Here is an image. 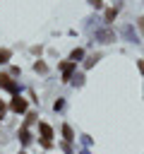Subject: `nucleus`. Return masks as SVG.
I'll return each instance as SVG.
<instances>
[{
	"label": "nucleus",
	"mask_w": 144,
	"mask_h": 154,
	"mask_svg": "<svg viewBox=\"0 0 144 154\" xmlns=\"http://www.w3.org/2000/svg\"><path fill=\"white\" fill-rule=\"evenodd\" d=\"M0 87H5L7 91H17V87H14V82L7 77V75H0Z\"/></svg>",
	"instance_id": "1"
},
{
	"label": "nucleus",
	"mask_w": 144,
	"mask_h": 154,
	"mask_svg": "<svg viewBox=\"0 0 144 154\" xmlns=\"http://www.w3.org/2000/svg\"><path fill=\"white\" fill-rule=\"evenodd\" d=\"M12 111H17V113H22V111H26V101L17 96V99L12 101Z\"/></svg>",
	"instance_id": "2"
},
{
	"label": "nucleus",
	"mask_w": 144,
	"mask_h": 154,
	"mask_svg": "<svg viewBox=\"0 0 144 154\" xmlns=\"http://www.w3.org/2000/svg\"><path fill=\"white\" fill-rule=\"evenodd\" d=\"M38 130H41V135H43V140H48V137H53V130L46 125V123H41L38 125Z\"/></svg>",
	"instance_id": "3"
},
{
	"label": "nucleus",
	"mask_w": 144,
	"mask_h": 154,
	"mask_svg": "<svg viewBox=\"0 0 144 154\" xmlns=\"http://www.w3.org/2000/svg\"><path fill=\"white\" fill-rule=\"evenodd\" d=\"M74 65H77V63H65V65H62V72H65V82L70 79V72H72V67H74Z\"/></svg>",
	"instance_id": "4"
},
{
	"label": "nucleus",
	"mask_w": 144,
	"mask_h": 154,
	"mask_svg": "<svg viewBox=\"0 0 144 154\" xmlns=\"http://www.w3.org/2000/svg\"><path fill=\"white\" fill-rule=\"evenodd\" d=\"M62 135H65V140H67V142H72V140H74V132H72V128H70V125H65V128H62Z\"/></svg>",
	"instance_id": "5"
},
{
	"label": "nucleus",
	"mask_w": 144,
	"mask_h": 154,
	"mask_svg": "<svg viewBox=\"0 0 144 154\" xmlns=\"http://www.w3.org/2000/svg\"><path fill=\"white\" fill-rule=\"evenodd\" d=\"M82 55H84V51H82V48H77V51H72V63H77V60H79Z\"/></svg>",
	"instance_id": "6"
},
{
	"label": "nucleus",
	"mask_w": 144,
	"mask_h": 154,
	"mask_svg": "<svg viewBox=\"0 0 144 154\" xmlns=\"http://www.w3.org/2000/svg\"><path fill=\"white\" fill-rule=\"evenodd\" d=\"M115 19V10H106V22H113Z\"/></svg>",
	"instance_id": "7"
},
{
	"label": "nucleus",
	"mask_w": 144,
	"mask_h": 154,
	"mask_svg": "<svg viewBox=\"0 0 144 154\" xmlns=\"http://www.w3.org/2000/svg\"><path fill=\"white\" fill-rule=\"evenodd\" d=\"M7 58H10V53L7 51H0V63H7Z\"/></svg>",
	"instance_id": "8"
},
{
	"label": "nucleus",
	"mask_w": 144,
	"mask_h": 154,
	"mask_svg": "<svg viewBox=\"0 0 144 154\" xmlns=\"http://www.w3.org/2000/svg\"><path fill=\"white\" fill-rule=\"evenodd\" d=\"M34 67H36V70H38V72H46V65H43V63H36V65H34Z\"/></svg>",
	"instance_id": "9"
},
{
	"label": "nucleus",
	"mask_w": 144,
	"mask_h": 154,
	"mask_svg": "<svg viewBox=\"0 0 144 154\" xmlns=\"http://www.w3.org/2000/svg\"><path fill=\"white\" fill-rule=\"evenodd\" d=\"M89 2H91V5H94V7H101V5H103V2H101V0H89Z\"/></svg>",
	"instance_id": "10"
},
{
	"label": "nucleus",
	"mask_w": 144,
	"mask_h": 154,
	"mask_svg": "<svg viewBox=\"0 0 144 154\" xmlns=\"http://www.w3.org/2000/svg\"><path fill=\"white\" fill-rule=\"evenodd\" d=\"M5 116V103H0V118Z\"/></svg>",
	"instance_id": "11"
},
{
	"label": "nucleus",
	"mask_w": 144,
	"mask_h": 154,
	"mask_svg": "<svg viewBox=\"0 0 144 154\" xmlns=\"http://www.w3.org/2000/svg\"><path fill=\"white\" fill-rule=\"evenodd\" d=\"M139 29H142V31H144V17H142V19H139Z\"/></svg>",
	"instance_id": "12"
}]
</instances>
